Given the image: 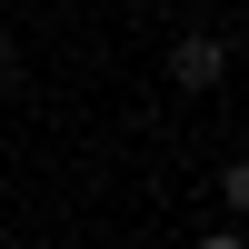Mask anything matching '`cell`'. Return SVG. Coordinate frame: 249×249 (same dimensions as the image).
<instances>
[{"mask_svg": "<svg viewBox=\"0 0 249 249\" xmlns=\"http://www.w3.org/2000/svg\"><path fill=\"white\" fill-rule=\"evenodd\" d=\"M219 70H230V50H219L210 30H190V40L170 50V80H179V90H219Z\"/></svg>", "mask_w": 249, "mask_h": 249, "instance_id": "cell-1", "label": "cell"}, {"mask_svg": "<svg viewBox=\"0 0 249 249\" xmlns=\"http://www.w3.org/2000/svg\"><path fill=\"white\" fill-rule=\"evenodd\" d=\"M219 190H230V210H249V160H239L230 179H219Z\"/></svg>", "mask_w": 249, "mask_h": 249, "instance_id": "cell-2", "label": "cell"}, {"mask_svg": "<svg viewBox=\"0 0 249 249\" xmlns=\"http://www.w3.org/2000/svg\"><path fill=\"white\" fill-rule=\"evenodd\" d=\"M0 70H10V30H0Z\"/></svg>", "mask_w": 249, "mask_h": 249, "instance_id": "cell-3", "label": "cell"}]
</instances>
